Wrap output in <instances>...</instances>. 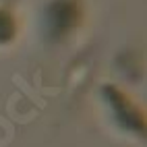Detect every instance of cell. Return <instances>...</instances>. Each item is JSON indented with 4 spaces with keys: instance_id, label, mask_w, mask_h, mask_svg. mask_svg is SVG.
Segmentation results:
<instances>
[{
    "instance_id": "1",
    "label": "cell",
    "mask_w": 147,
    "mask_h": 147,
    "mask_svg": "<svg viewBox=\"0 0 147 147\" xmlns=\"http://www.w3.org/2000/svg\"><path fill=\"white\" fill-rule=\"evenodd\" d=\"M77 11L73 2H66V0H58L50 11V27L56 33H64L71 29L73 19H75Z\"/></svg>"
}]
</instances>
